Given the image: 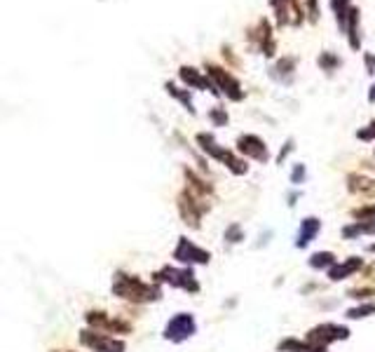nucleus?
Masks as SVG:
<instances>
[{"label": "nucleus", "instance_id": "f257e3e1", "mask_svg": "<svg viewBox=\"0 0 375 352\" xmlns=\"http://www.w3.org/2000/svg\"><path fill=\"white\" fill-rule=\"evenodd\" d=\"M113 293L124 300H131V303H150V300L160 298V289L150 287L143 280H138L134 275H124L117 273L113 280Z\"/></svg>", "mask_w": 375, "mask_h": 352}, {"label": "nucleus", "instance_id": "f03ea898", "mask_svg": "<svg viewBox=\"0 0 375 352\" xmlns=\"http://www.w3.org/2000/svg\"><path fill=\"white\" fill-rule=\"evenodd\" d=\"M197 143L202 146V151L204 153H209L211 158H216V160H220L227 170H230L232 174H246L249 172V167H246V163L244 160H239L234 153H230V151H225L223 146H218L216 143V139L211 136V134H207V131H202V134H197Z\"/></svg>", "mask_w": 375, "mask_h": 352}, {"label": "nucleus", "instance_id": "7ed1b4c3", "mask_svg": "<svg viewBox=\"0 0 375 352\" xmlns=\"http://www.w3.org/2000/svg\"><path fill=\"white\" fill-rule=\"evenodd\" d=\"M207 73H209V80L214 83V87L218 92H223L227 99L232 101H242L244 97V92H242V85L239 80L230 76L225 69H220V66H214V64H207Z\"/></svg>", "mask_w": 375, "mask_h": 352}, {"label": "nucleus", "instance_id": "20e7f679", "mask_svg": "<svg viewBox=\"0 0 375 352\" xmlns=\"http://www.w3.org/2000/svg\"><path fill=\"white\" fill-rule=\"evenodd\" d=\"M272 10L277 14L279 26H300L303 24V7L300 0H270Z\"/></svg>", "mask_w": 375, "mask_h": 352}, {"label": "nucleus", "instance_id": "39448f33", "mask_svg": "<svg viewBox=\"0 0 375 352\" xmlns=\"http://www.w3.org/2000/svg\"><path fill=\"white\" fill-rule=\"evenodd\" d=\"M195 317L190 312H181L176 315V317L169 319V324L165 329V339L172 341V343H181V341H188L190 336L195 334Z\"/></svg>", "mask_w": 375, "mask_h": 352}, {"label": "nucleus", "instance_id": "423d86ee", "mask_svg": "<svg viewBox=\"0 0 375 352\" xmlns=\"http://www.w3.org/2000/svg\"><path fill=\"white\" fill-rule=\"evenodd\" d=\"M350 336V329L347 327H338V324H319L310 329V334H307V343H312V346H317L321 350H326L328 343L333 341H345Z\"/></svg>", "mask_w": 375, "mask_h": 352}, {"label": "nucleus", "instance_id": "0eeeda50", "mask_svg": "<svg viewBox=\"0 0 375 352\" xmlns=\"http://www.w3.org/2000/svg\"><path fill=\"white\" fill-rule=\"evenodd\" d=\"M155 277H157V280L169 282L172 287H181V289H186V291H190V293L200 291V284H197L195 273H193L190 268H186V270H179V268H162V273H157Z\"/></svg>", "mask_w": 375, "mask_h": 352}, {"label": "nucleus", "instance_id": "6e6552de", "mask_svg": "<svg viewBox=\"0 0 375 352\" xmlns=\"http://www.w3.org/2000/svg\"><path fill=\"white\" fill-rule=\"evenodd\" d=\"M80 343L87 348H92L94 352H124L122 341L110 339V336L97 334V332H83L80 334Z\"/></svg>", "mask_w": 375, "mask_h": 352}, {"label": "nucleus", "instance_id": "1a4fd4ad", "mask_svg": "<svg viewBox=\"0 0 375 352\" xmlns=\"http://www.w3.org/2000/svg\"><path fill=\"white\" fill-rule=\"evenodd\" d=\"M174 259L181 263H202L204 266V263H209L211 254L204 252V249H200L197 245H193L188 237H181L179 245H176V249H174Z\"/></svg>", "mask_w": 375, "mask_h": 352}, {"label": "nucleus", "instance_id": "9d476101", "mask_svg": "<svg viewBox=\"0 0 375 352\" xmlns=\"http://www.w3.org/2000/svg\"><path fill=\"white\" fill-rule=\"evenodd\" d=\"M237 148H239V153H244V156L258 160V163H268V158H270L266 141H263V139H258V136H254V134L239 136L237 139Z\"/></svg>", "mask_w": 375, "mask_h": 352}, {"label": "nucleus", "instance_id": "9b49d317", "mask_svg": "<svg viewBox=\"0 0 375 352\" xmlns=\"http://www.w3.org/2000/svg\"><path fill=\"white\" fill-rule=\"evenodd\" d=\"M179 211L190 228H200V218H202V209L197 204V197L193 193H183L179 195Z\"/></svg>", "mask_w": 375, "mask_h": 352}, {"label": "nucleus", "instance_id": "f8f14e48", "mask_svg": "<svg viewBox=\"0 0 375 352\" xmlns=\"http://www.w3.org/2000/svg\"><path fill=\"white\" fill-rule=\"evenodd\" d=\"M85 319H87V324L106 329V332H110V334H124V332H129V329H131L124 319H110L106 312H99V310L87 312Z\"/></svg>", "mask_w": 375, "mask_h": 352}, {"label": "nucleus", "instance_id": "ddd939ff", "mask_svg": "<svg viewBox=\"0 0 375 352\" xmlns=\"http://www.w3.org/2000/svg\"><path fill=\"white\" fill-rule=\"evenodd\" d=\"M179 78H181L186 85H190V87H197V90H209L211 94H218V90L214 87V83H211L209 78H204L200 71L193 69V66H181Z\"/></svg>", "mask_w": 375, "mask_h": 352}, {"label": "nucleus", "instance_id": "4468645a", "mask_svg": "<svg viewBox=\"0 0 375 352\" xmlns=\"http://www.w3.org/2000/svg\"><path fill=\"white\" fill-rule=\"evenodd\" d=\"M359 19H362V12H359V7H350L347 12V21H345V35H347V42L350 47L355 49H362V35H359Z\"/></svg>", "mask_w": 375, "mask_h": 352}, {"label": "nucleus", "instance_id": "2eb2a0df", "mask_svg": "<svg viewBox=\"0 0 375 352\" xmlns=\"http://www.w3.org/2000/svg\"><path fill=\"white\" fill-rule=\"evenodd\" d=\"M321 228V223H319V218H314V216H307L303 223H300V230H298V240H296V247H307L310 242L317 237V233Z\"/></svg>", "mask_w": 375, "mask_h": 352}, {"label": "nucleus", "instance_id": "dca6fc26", "mask_svg": "<svg viewBox=\"0 0 375 352\" xmlns=\"http://www.w3.org/2000/svg\"><path fill=\"white\" fill-rule=\"evenodd\" d=\"M359 268H362V261H359V259H347L345 263H338V266H331L328 277H331V280H333V282L345 280V277H350L352 273H357Z\"/></svg>", "mask_w": 375, "mask_h": 352}, {"label": "nucleus", "instance_id": "f3484780", "mask_svg": "<svg viewBox=\"0 0 375 352\" xmlns=\"http://www.w3.org/2000/svg\"><path fill=\"white\" fill-rule=\"evenodd\" d=\"M359 235H375V218H364V221H355L347 228H343V237L352 240Z\"/></svg>", "mask_w": 375, "mask_h": 352}, {"label": "nucleus", "instance_id": "a211bd4d", "mask_svg": "<svg viewBox=\"0 0 375 352\" xmlns=\"http://www.w3.org/2000/svg\"><path fill=\"white\" fill-rule=\"evenodd\" d=\"M258 45H261L263 54H266V57L275 54V40H272L268 19H261V21H258Z\"/></svg>", "mask_w": 375, "mask_h": 352}, {"label": "nucleus", "instance_id": "6ab92c4d", "mask_svg": "<svg viewBox=\"0 0 375 352\" xmlns=\"http://www.w3.org/2000/svg\"><path fill=\"white\" fill-rule=\"evenodd\" d=\"M350 7H352V0H331V10H333L338 26H340L343 31H345V21H347Z\"/></svg>", "mask_w": 375, "mask_h": 352}, {"label": "nucleus", "instance_id": "aec40b11", "mask_svg": "<svg viewBox=\"0 0 375 352\" xmlns=\"http://www.w3.org/2000/svg\"><path fill=\"white\" fill-rule=\"evenodd\" d=\"M350 188L357 190V193H373L375 181L366 179V176H350Z\"/></svg>", "mask_w": 375, "mask_h": 352}, {"label": "nucleus", "instance_id": "412c9836", "mask_svg": "<svg viewBox=\"0 0 375 352\" xmlns=\"http://www.w3.org/2000/svg\"><path fill=\"white\" fill-rule=\"evenodd\" d=\"M165 87H167V92H169V94H172V97H174V99H179V101H183V106H186L190 113H195V108H193V99H190V94H188L186 90H179V87H176L174 83H167Z\"/></svg>", "mask_w": 375, "mask_h": 352}, {"label": "nucleus", "instance_id": "4be33fe9", "mask_svg": "<svg viewBox=\"0 0 375 352\" xmlns=\"http://www.w3.org/2000/svg\"><path fill=\"white\" fill-rule=\"evenodd\" d=\"M310 266L312 268H331V266H335V256L331 252H319L310 259Z\"/></svg>", "mask_w": 375, "mask_h": 352}, {"label": "nucleus", "instance_id": "5701e85b", "mask_svg": "<svg viewBox=\"0 0 375 352\" xmlns=\"http://www.w3.org/2000/svg\"><path fill=\"white\" fill-rule=\"evenodd\" d=\"M369 315H375V305L373 303L359 305V307H352V310H347V317L350 319H364V317H369Z\"/></svg>", "mask_w": 375, "mask_h": 352}, {"label": "nucleus", "instance_id": "b1692460", "mask_svg": "<svg viewBox=\"0 0 375 352\" xmlns=\"http://www.w3.org/2000/svg\"><path fill=\"white\" fill-rule=\"evenodd\" d=\"M319 66H321L323 71H328V73H331L333 69H338V66H340V59L333 57L331 52H323V54L319 57Z\"/></svg>", "mask_w": 375, "mask_h": 352}, {"label": "nucleus", "instance_id": "393cba45", "mask_svg": "<svg viewBox=\"0 0 375 352\" xmlns=\"http://www.w3.org/2000/svg\"><path fill=\"white\" fill-rule=\"evenodd\" d=\"M362 141H375V120L366 124L364 129H359V134H357Z\"/></svg>", "mask_w": 375, "mask_h": 352}, {"label": "nucleus", "instance_id": "a878e982", "mask_svg": "<svg viewBox=\"0 0 375 352\" xmlns=\"http://www.w3.org/2000/svg\"><path fill=\"white\" fill-rule=\"evenodd\" d=\"M305 3H307V14H310V21H317L319 14H321V10H319V0H305Z\"/></svg>", "mask_w": 375, "mask_h": 352}, {"label": "nucleus", "instance_id": "bb28decb", "mask_svg": "<svg viewBox=\"0 0 375 352\" xmlns=\"http://www.w3.org/2000/svg\"><path fill=\"white\" fill-rule=\"evenodd\" d=\"M242 237H244V235H242L239 225H230V228H227V233H225V240L227 242H242Z\"/></svg>", "mask_w": 375, "mask_h": 352}, {"label": "nucleus", "instance_id": "cd10ccee", "mask_svg": "<svg viewBox=\"0 0 375 352\" xmlns=\"http://www.w3.org/2000/svg\"><path fill=\"white\" fill-rule=\"evenodd\" d=\"M355 216L362 218V221L364 218H375V204H369V207H364V209H357Z\"/></svg>", "mask_w": 375, "mask_h": 352}, {"label": "nucleus", "instance_id": "c85d7f7f", "mask_svg": "<svg viewBox=\"0 0 375 352\" xmlns=\"http://www.w3.org/2000/svg\"><path fill=\"white\" fill-rule=\"evenodd\" d=\"M291 181L296 183V186L305 181V165H296V170H293V174H291Z\"/></svg>", "mask_w": 375, "mask_h": 352}, {"label": "nucleus", "instance_id": "c756f323", "mask_svg": "<svg viewBox=\"0 0 375 352\" xmlns=\"http://www.w3.org/2000/svg\"><path fill=\"white\" fill-rule=\"evenodd\" d=\"M211 120H214L216 124H225V122H227V113H223V111H211Z\"/></svg>", "mask_w": 375, "mask_h": 352}, {"label": "nucleus", "instance_id": "7c9ffc66", "mask_svg": "<svg viewBox=\"0 0 375 352\" xmlns=\"http://www.w3.org/2000/svg\"><path fill=\"white\" fill-rule=\"evenodd\" d=\"M366 66H369V73L375 76V57L373 54H366Z\"/></svg>", "mask_w": 375, "mask_h": 352}, {"label": "nucleus", "instance_id": "2f4dec72", "mask_svg": "<svg viewBox=\"0 0 375 352\" xmlns=\"http://www.w3.org/2000/svg\"><path fill=\"white\" fill-rule=\"evenodd\" d=\"M291 148H293V143L289 141V143H286V148H284L282 153H279V163H284V158L289 156V153H291Z\"/></svg>", "mask_w": 375, "mask_h": 352}, {"label": "nucleus", "instance_id": "473e14b6", "mask_svg": "<svg viewBox=\"0 0 375 352\" xmlns=\"http://www.w3.org/2000/svg\"><path fill=\"white\" fill-rule=\"evenodd\" d=\"M369 101H375V83H373L371 92H369Z\"/></svg>", "mask_w": 375, "mask_h": 352}, {"label": "nucleus", "instance_id": "72a5a7b5", "mask_svg": "<svg viewBox=\"0 0 375 352\" xmlns=\"http://www.w3.org/2000/svg\"><path fill=\"white\" fill-rule=\"evenodd\" d=\"M369 252H373V254H375V245H371V247H369Z\"/></svg>", "mask_w": 375, "mask_h": 352}, {"label": "nucleus", "instance_id": "f704fd0d", "mask_svg": "<svg viewBox=\"0 0 375 352\" xmlns=\"http://www.w3.org/2000/svg\"><path fill=\"white\" fill-rule=\"evenodd\" d=\"M54 352H66V350H54ZM69 352H71V350H69Z\"/></svg>", "mask_w": 375, "mask_h": 352}]
</instances>
